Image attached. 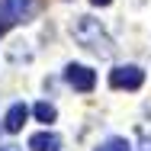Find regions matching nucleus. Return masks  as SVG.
I'll use <instances>...</instances> for the list:
<instances>
[{"label": "nucleus", "mask_w": 151, "mask_h": 151, "mask_svg": "<svg viewBox=\"0 0 151 151\" xmlns=\"http://www.w3.org/2000/svg\"><path fill=\"white\" fill-rule=\"evenodd\" d=\"M142 151H151V145H145V148H142Z\"/></svg>", "instance_id": "nucleus-11"}, {"label": "nucleus", "mask_w": 151, "mask_h": 151, "mask_svg": "<svg viewBox=\"0 0 151 151\" xmlns=\"http://www.w3.org/2000/svg\"><path fill=\"white\" fill-rule=\"evenodd\" d=\"M35 116H39V122H55L58 109H55L52 103H35Z\"/></svg>", "instance_id": "nucleus-8"}, {"label": "nucleus", "mask_w": 151, "mask_h": 151, "mask_svg": "<svg viewBox=\"0 0 151 151\" xmlns=\"http://www.w3.org/2000/svg\"><path fill=\"white\" fill-rule=\"evenodd\" d=\"M93 6H109V3H113V0H90Z\"/></svg>", "instance_id": "nucleus-9"}, {"label": "nucleus", "mask_w": 151, "mask_h": 151, "mask_svg": "<svg viewBox=\"0 0 151 151\" xmlns=\"http://www.w3.org/2000/svg\"><path fill=\"white\" fill-rule=\"evenodd\" d=\"M64 81H68L74 90H81V93H90L93 87H96V74H93L87 64H68V68H64Z\"/></svg>", "instance_id": "nucleus-4"}, {"label": "nucleus", "mask_w": 151, "mask_h": 151, "mask_svg": "<svg viewBox=\"0 0 151 151\" xmlns=\"http://www.w3.org/2000/svg\"><path fill=\"white\" fill-rule=\"evenodd\" d=\"M29 148L32 151H61V138L55 132H35L29 138Z\"/></svg>", "instance_id": "nucleus-6"}, {"label": "nucleus", "mask_w": 151, "mask_h": 151, "mask_svg": "<svg viewBox=\"0 0 151 151\" xmlns=\"http://www.w3.org/2000/svg\"><path fill=\"white\" fill-rule=\"evenodd\" d=\"M96 151H132V145H129L125 138H119V135H113V138H106Z\"/></svg>", "instance_id": "nucleus-7"}, {"label": "nucleus", "mask_w": 151, "mask_h": 151, "mask_svg": "<svg viewBox=\"0 0 151 151\" xmlns=\"http://www.w3.org/2000/svg\"><path fill=\"white\" fill-rule=\"evenodd\" d=\"M0 151H19V148H16V145H3Z\"/></svg>", "instance_id": "nucleus-10"}, {"label": "nucleus", "mask_w": 151, "mask_h": 151, "mask_svg": "<svg viewBox=\"0 0 151 151\" xmlns=\"http://www.w3.org/2000/svg\"><path fill=\"white\" fill-rule=\"evenodd\" d=\"M109 84L116 90H138L145 84V71L138 64H119V68L109 71Z\"/></svg>", "instance_id": "nucleus-3"}, {"label": "nucleus", "mask_w": 151, "mask_h": 151, "mask_svg": "<svg viewBox=\"0 0 151 151\" xmlns=\"http://www.w3.org/2000/svg\"><path fill=\"white\" fill-rule=\"evenodd\" d=\"M26 116H29L26 103H13V106L6 109V116H3V129H6V132H19L23 122H26Z\"/></svg>", "instance_id": "nucleus-5"}, {"label": "nucleus", "mask_w": 151, "mask_h": 151, "mask_svg": "<svg viewBox=\"0 0 151 151\" xmlns=\"http://www.w3.org/2000/svg\"><path fill=\"white\" fill-rule=\"evenodd\" d=\"M35 16V0H0V19L6 26L29 23Z\"/></svg>", "instance_id": "nucleus-2"}, {"label": "nucleus", "mask_w": 151, "mask_h": 151, "mask_svg": "<svg viewBox=\"0 0 151 151\" xmlns=\"http://www.w3.org/2000/svg\"><path fill=\"white\" fill-rule=\"evenodd\" d=\"M71 35H74L84 48H90V52L103 55V58L113 55V42H109V35L103 32V26H100L93 16H77L74 26H71Z\"/></svg>", "instance_id": "nucleus-1"}]
</instances>
